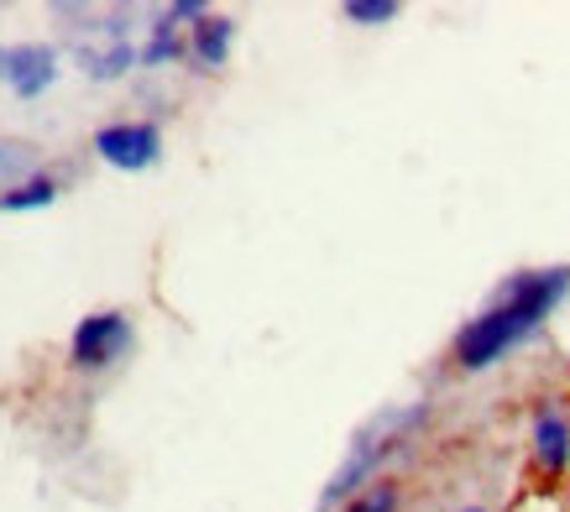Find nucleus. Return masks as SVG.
Returning a JSON list of instances; mask_svg holds the SVG:
<instances>
[{
	"mask_svg": "<svg viewBox=\"0 0 570 512\" xmlns=\"http://www.w3.org/2000/svg\"><path fill=\"white\" fill-rule=\"evenodd\" d=\"M566 293H570V267L513 273L498 288V298H492L476 319L461 325V335L450 345V361H455L461 372H487V366H498L508 351H519V345L550 319Z\"/></svg>",
	"mask_w": 570,
	"mask_h": 512,
	"instance_id": "obj_1",
	"label": "nucleus"
},
{
	"mask_svg": "<svg viewBox=\"0 0 570 512\" xmlns=\"http://www.w3.org/2000/svg\"><path fill=\"white\" fill-rule=\"evenodd\" d=\"M529 444H534V465L544 476H566L570 471V419L554 403L534 413V429H529Z\"/></svg>",
	"mask_w": 570,
	"mask_h": 512,
	"instance_id": "obj_6",
	"label": "nucleus"
},
{
	"mask_svg": "<svg viewBox=\"0 0 570 512\" xmlns=\"http://www.w3.org/2000/svg\"><path fill=\"white\" fill-rule=\"evenodd\" d=\"M341 512H397V486L393 481H372L356 502H346Z\"/></svg>",
	"mask_w": 570,
	"mask_h": 512,
	"instance_id": "obj_11",
	"label": "nucleus"
},
{
	"mask_svg": "<svg viewBox=\"0 0 570 512\" xmlns=\"http://www.w3.org/2000/svg\"><path fill=\"white\" fill-rule=\"evenodd\" d=\"M424 424V408H387V413H377L372 424L351 440V450H346V461H341V471L330 476V486H325V496H320V508H341V502H356L362 496V486L372 476H377V465L387 461V455H397L403 450V440L414 434V429Z\"/></svg>",
	"mask_w": 570,
	"mask_h": 512,
	"instance_id": "obj_2",
	"label": "nucleus"
},
{
	"mask_svg": "<svg viewBox=\"0 0 570 512\" xmlns=\"http://www.w3.org/2000/svg\"><path fill=\"white\" fill-rule=\"evenodd\" d=\"M230 42H236V21L230 17H199L189 27V58L199 63L205 73L225 69V58H230Z\"/></svg>",
	"mask_w": 570,
	"mask_h": 512,
	"instance_id": "obj_7",
	"label": "nucleus"
},
{
	"mask_svg": "<svg viewBox=\"0 0 570 512\" xmlns=\"http://www.w3.org/2000/svg\"><path fill=\"white\" fill-rule=\"evenodd\" d=\"M131 63H141L137 42H110V48L85 52V73H95V79H121Z\"/></svg>",
	"mask_w": 570,
	"mask_h": 512,
	"instance_id": "obj_9",
	"label": "nucleus"
},
{
	"mask_svg": "<svg viewBox=\"0 0 570 512\" xmlns=\"http://www.w3.org/2000/svg\"><path fill=\"white\" fill-rule=\"evenodd\" d=\"M95 157L121 173H147L163 157V126L157 120H110L95 131Z\"/></svg>",
	"mask_w": 570,
	"mask_h": 512,
	"instance_id": "obj_4",
	"label": "nucleus"
},
{
	"mask_svg": "<svg viewBox=\"0 0 570 512\" xmlns=\"http://www.w3.org/2000/svg\"><path fill=\"white\" fill-rule=\"evenodd\" d=\"M58 199V184L52 178H27V184L0 188V215H17V209H48Z\"/></svg>",
	"mask_w": 570,
	"mask_h": 512,
	"instance_id": "obj_8",
	"label": "nucleus"
},
{
	"mask_svg": "<svg viewBox=\"0 0 570 512\" xmlns=\"http://www.w3.org/2000/svg\"><path fill=\"white\" fill-rule=\"evenodd\" d=\"M131 319L121 308H100V314H85L69 335V361L79 372H110L116 361L131 351Z\"/></svg>",
	"mask_w": 570,
	"mask_h": 512,
	"instance_id": "obj_3",
	"label": "nucleus"
},
{
	"mask_svg": "<svg viewBox=\"0 0 570 512\" xmlns=\"http://www.w3.org/2000/svg\"><path fill=\"white\" fill-rule=\"evenodd\" d=\"M0 79H6V48H0Z\"/></svg>",
	"mask_w": 570,
	"mask_h": 512,
	"instance_id": "obj_13",
	"label": "nucleus"
},
{
	"mask_svg": "<svg viewBox=\"0 0 570 512\" xmlns=\"http://www.w3.org/2000/svg\"><path fill=\"white\" fill-rule=\"evenodd\" d=\"M21 168H27L21 147H6V141H0V178H6V188H11V184H27V178H21Z\"/></svg>",
	"mask_w": 570,
	"mask_h": 512,
	"instance_id": "obj_12",
	"label": "nucleus"
},
{
	"mask_svg": "<svg viewBox=\"0 0 570 512\" xmlns=\"http://www.w3.org/2000/svg\"><path fill=\"white\" fill-rule=\"evenodd\" d=\"M461 512H487V508H461Z\"/></svg>",
	"mask_w": 570,
	"mask_h": 512,
	"instance_id": "obj_14",
	"label": "nucleus"
},
{
	"mask_svg": "<svg viewBox=\"0 0 570 512\" xmlns=\"http://www.w3.org/2000/svg\"><path fill=\"white\" fill-rule=\"evenodd\" d=\"M341 17L356 21V27H382V21L397 17V0H346Z\"/></svg>",
	"mask_w": 570,
	"mask_h": 512,
	"instance_id": "obj_10",
	"label": "nucleus"
},
{
	"mask_svg": "<svg viewBox=\"0 0 570 512\" xmlns=\"http://www.w3.org/2000/svg\"><path fill=\"white\" fill-rule=\"evenodd\" d=\"M52 79H58V52L48 42H17V48H6V85L17 89L21 100H37Z\"/></svg>",
	"mask_w": 570,
	"mask_h": 512,
	"instance_id": "obj_5",
	"label": "nucleus"
}]
</instances>
